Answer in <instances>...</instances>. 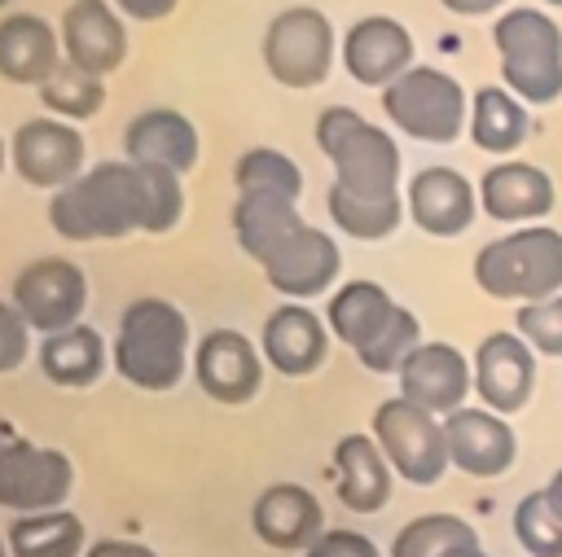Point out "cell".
<instances>
[{
  "mask_svg": "<svg viewBox=\"0 0 562 557\" xmlns=\"http://www.w3.org/2000/svg\"><path fill=\"white\" fill-rule=\"evenodd\" d=\"M184 219L180 175L167 167H145L110 158L88 167L75 184L48 197V224L61 241H123L132 232L162 237Z\"/></svg>",
  "mask_w": 562,
  "mask_h": 557,
  "instance_id": "6da1fadb",
  "label": "cell"
},
{
  "mask_svg": "<svg viewBox=\"0 0 562 557\" xmlns=\"http://www.w3.org/2000/svg\"><path fill=\"white\" fill-rule=\"evenodd\" d=\"M193 329L189 316L162 298V294H140L123 307L114 338H110V364L114 373L149 395L176 390L184 373H193Z\"/></svg>",
  "mask_w": 562,
  "mask_h": 557,
  "instance_id": "7a4b0ae2",
  "label": "cell"
},
{
  "mask_svg": "<svg viewBox=\"0 0 562 557\" xmlns=\"http://www.w3.org/2000/svg\"><path fill=\"white\" fill-rule=\"evenodd\" d=\"M316 149L334 167V189L360 202H391L404 197L400 189V145L386 127L369 123L351 105H325L316 114Z\"/></svg>",
  "mask_w": 562,
  "mask_h": 557,
  "instance_id": "3957f363",
  "label": "cell"
},
{
  "mask_svg": "<svg viewBox=\"0 0 562 557\" xmlns=\"http://www.w3.org/2000/svg\"><path fill=\"white\" fill-rule=\"evenodd\" d=\"M474 285L518 307L562 294V232L553 224H522L483 241L474 254Z\"/></svg>",
  "mask_w": 562,
  "mask_h": 557,
  "instance_id": "277c9868",
  "label": "cell"
},
{
  "mask_svg": "<svg viewBox=\"0 0 562 557\" xmlns=\"http://www.w3.org/2000/svg\"><path fill=\"white\" fill-rule=\"evenodd\" d=\"M492 44L501 61V83L527 105H553L562 96V26L531 9L514 4L496 13Z\"/></svg>",
  "mask_w": 562,
  "mask_h": 557,
  "instance_id": "5b68a950",
  "label": "cell"
},
{
  "mask_svg": "<svg viewBox=\"0 0 562 557\" xmlns=\"http://www.w3.org/2000/svg\"><path fill=\"white\" fill-rule=\"evenodd\" d=\"M382 114L408 140L452 145L470 127V92L439 66H413L382 88Z\"/></svg>",
  "mask_w": 562,
  "mask_h": 557,
  "instance_id": "8992f818",
  "label": "cell"
},
{
  "mask_svg": "<svg viewBox=\"0 0 562 557\" xmlns=\"http://www.w3.org/2000/svg\"><path fill=\"white\" fill-rule=\"evenodd\" d=\"M259 53H263V70L272 75V83L290 92H307L329 79L334 57H338V35H334L329 13H321L316 4H290L268 18Z\"/></svg>",
  "mask_w": 562,
  "mask_h": 557,
  "instance_id": "52a82bcc",
  "label": "cell"
},
{
  "mask_svg": "<svg viewBox=\"0 0 562 557\" xmlns=\"http://www.w3.org/2000/svg\"><path fill=\"white\" fill-rule=\"evenodd\" d=\"M369 434L378 439L382 456L391 461L395 478L413 482V487H435L452 461H448V439H443V417L408 403L404 395L382 399L373 408Z\"/></svg>",
  "mask_w": 562,
  "mask_h": 557,
  "instance_id": "ba28073f",
  "label": "cell"
},
{
  "mask_svg": "<svg viewBox=\"0 0 562 557\" xmlns=\"http://www.w3.org/2000/svg\"><path fill=\"white\" fill-rule=\"evenodd\" d=\"M9 303L22 311V320L31 325V333L48 338V333H61V329L83 325V311H88V276H83V268L75 259L40 254V259H31V263L18 268L13 289H9Z\"/></svg>",
  "mask_w": 562,
  "mask_h": 557,
  "instance_id": "9c48e42d",
  "label": "cell"
},
{
  "mask_svg": "<svg viewBox=\"0 0 562 557\" xmlns=\"http://www.w3.org/2000/svg\"><path fill=\"white\" fill-rule=\"evenodd\" d=\"M75 491V461L61 447H40L31 439H0V509L44 513L61 509Z\"/></svg>",
  "mask_w": 562,
  "mask_h": 557,
  "instance_id": "30bf717a",
  "label": "cell"
},
{
  "mask_svg": "<svg viewBox=\"0 0 562 557\" xmlns=\"http://www.w3.org/2000/svg\"><path fill=\"white\" fill-rule=\"evenodd\" d=\"M9 167L31 189H66L88 171V140L66 118H22L9 136Z\"/></svg>",
  "mask_w": 562,
  "mask_h": 557,
  "instance_id": "8fae6325",
  "label": "cell"
},
{
  "mask_svg": "<svg viewBox=\"0 0 562 557\" xmlns=\"http://www.w3.org/2000/svg\"><path fill=\"white\" fill-rule=\"evenodd\" d=\"M263 368H268V360H263L259 342H250L241 329H228V325L206 329L198 338V346H193V382H198V390L206 399H215V403H228V408L250 403L259 395Z\"/></svg>",
  "mask_w": 562,
  "mask_h": 557,
  "instance_id": "7c38bea8",
  "label": "cell"
},
{
  "mask_svg": "<svg viewBox=\"0 0 562 557\" xmlns=\"http://www.w3.org/2000/svg\"><path fill=\"white\" fill-rule=\"evenodd\" d=\"M263 281L285 298V303H307L316 294H334L338 272H342V250L334 241V232L303 224L294 228L263 263Z\"/></svg>",
  "mask_w": 562,
  "mask_h": 557,
  "instance_id": "4fadbf2b",
  "label": "cell"
},
{
  "mask_svg": "<svg viewBox=\"0 0 562 557\" xmlns=\"http://www.w3.org/2000/svg\"><path fill=\"white\" fill-rule=\"evenodd\" d=\"M417 44H413V31L391 18V13H364L356 18L342 39H338V57H342V70L360 83V88H386L395 83L404 70H413Z\"/></svg>",
  "mask_w": 562,
  "mask_h": 557,
  "instance_id": "5bb4252c",
  "label": "cell"
},
{
  "mask_svg": "<svg viewBox=\"0 0 562 557\" xmlns=\"http://www.w3.org/2000/svg\"><path fill=\"white\" fill-rule=\"evenodd\" d=\"M536 351L514 329H492L474 346V399L501 417H514L527 408L536 390Z\"/></svg>",
  "mask_w": 562,
  "mask_h": 557,
  "instance_id": "9a60e30c",
  "label": "cell"
},
{
  "mask_svg": "<svg viewBox=\"0 0 562 557\" xmlns=\"http://www.w3.org/2000/svg\"><path fill=\"white\" fill-rule=\"evenodd\" d=\"M400 395L435 417H452L457 408H465L470 390H474V364L461 346L452 342H422L395 373Z\"/></svg>",
  "mask_w": 562,
  "mask_h": 557,
  "instance_id": "2e32d148",
  "label": "cell"
},
{
  "mask_svg": "<svg viewBox=\"0 0 562 557\" xmlns=\"http://www.w3.org/2000/svg\"><path fill=\"white\" fill-rule=\"evenodd\" d=\"M404 206L408 219L426 232V237H461L474 215H479V184L470 175H461L457 167H422L413 171V180L404 184Z\"/></svg>",
  "mask_w": 562,
  "mask_h": 557,
  "instance_id": "e0dca14e",
  "label": "cell"
},
{
  "mask_svg": "<svg viewBox=\"0 0 562 557\" xmlns=\"http://www.w3.org/2000/svg\"><path fill=\"white\" fill-rule=\"evenodd\" d=\"M443 439H448L452 469H461L470 478H501L518 461V434H514L509 417H501L483 403H465L452 417H443Z\"/></svg>",
  "mask_w": 562,
  "mask_h": 557,
  "instance_id": "ac0fdd59",
  "label": "cell"
},
{
  "mask_svg": "<svg viewBox=\"0 0 562 557\" xmlns=\"http://www.w3.org/2000/svg\"><path fill=\"white\" fill-rule=\"evenodd\" d=\"M558 206L553 175L527 158H501L479 175V211L496 224H540Z\"/></svg>",
  "mask_w": 562,
  "mask_h": 557,
  "instance_id": "d6986e66",
  "label": "cell"
},
{
  "mask_svg": "<svg viewBox=\"0 0 562 557\" xmlns=\"http://www.w3.org/2000/svg\"><path fill=\"white\" fill-rule=\"evenodd\" d=\"M61 53L88 75H114L127 57V22L110 0H70L57 22Z\"/></svg>",
  "mask_w": 562,
  "mask_h": 557,
  "instance_id": "ffe728a7",
  "label": "cell"
},
{
  "mask_svg": "<svg viewBox=\"0 0 562 557\" xmlns=\"http://www.w3.org/2000/svg\"><path fill=\"white\" fill-rule=\"evenodd\" d=\"M250 531L259 544H268L277 553H307L329 526H325V509L312 487L272 482L250 504Z\"/></svg>",
  "mask_w": 562,
  "mask_h": 557,
  "instance_id": "44dd1931",
  "label": "cell"
},
{
  "mask_svg": "<svg viewBox=\"0 0 562 557\" xmlns=\"http://www.w3.org/2000/svg\"><path fill=\"white\" fill-rule=\"evenodd\" d=\"M329 325L307 303H277L259 329V351L281 377H312L329 355Z\"/></svg>",
  "mask_w": 562,
  "mask_h": 557,
  "instance_id": "7402d4cb",
  "label": "cell"
},
{
  "mask_svg": "<svg viewBox=\"0 0 562 557\" xmlns=\"http://www.w3.org/2000/svg\"><path fill=\"white\" fill-rule=\"evenodd\" d=\"M123 158L145 162V167H167V171L184 175L202 158V136H198L189 114H180L171 105H154V110H140V114L127 118Z\"/></svg>",
  "mask_w": 562,
  "mask_h": 557,
  "instance_id": "603a6c76",
  "label": "cell"
},
{
  "mask_svg": "<svg viewBox=\"0 0 562 557\" xmlns=\"http://www.w3.org/2000/svg\"><path fill=\"white\" fill-rule=\"evenodd\" d=\"M66 61L61 35L40 13H4L0 18V79L40 88Z\"/></svg>",
  "mask_w": 562,
  "mask_h": 557,
  "instance_id": "cb8c5ba5",
  "label": "cell"
},
{
  "mask_svg": "<svg viewBox=\"0 0 562 557\" xmlns=\"http://www.w3.org/2000/svg\"><path fill=\"white\" fill-rule=\"evenodd\" d=\"M395 469L373 434H342L334 443V491L351 513H378L391 500Z\"/></svg>",
  "mask_w": 562,
  "mask_h": 557,
  "instance_id": "d4e9b609",
  "label": "cell"
},
{
  "mask_svg": "<svg viewBox=\"0 0 562 557\" xmlns=\"http://www.w3.org/2000/svg\"><path fill=\"white\" fill-rule=\"evenodd\" d=\"M228 224H233V241L241 246V254L255 259V263H263L294 228H303V215H299V202L285 197V193H272V189H241V193L233 197Z\"/></svg>",
  "mask_w": 562,
  "mask_h": 557,
  "instance_id": "484cf974",
  "label": "cell"
},
{
  "mask_svg": "<svg viewBox=\"0 0 562 557\" xmlns=\"http://www.w3.org/2000/svg\"><path fill=\"white\" fill-rule=\"evenodd\" d=\"M35 364L61 390H88V386H97L105 377V368H114L110 364V346H105L101 329H92V325H75V329L40 338Z\"/></svg>",
  "mask_w": 562,
  "mask_h": 557,
  "instance_id": "4316f807",
  "label": "cell"
},
{
  "mask_svg": "<svg viewBox=\"0 0 562 557\" xmlns=\"http://www.w3.org/2000/svg\"><path fill=\"white\" fill-rule=\"evenodd\" d=\"M400 311V303L386 294V285H378V281H369V276H356V281H342L334 294H329V303H325V325H329V333L356 355V351H364L382 329H386V320Z\"/></svg>",
  "mask_w": 562,
  "mask_h": 557,
  "instance_id": "83f0119b",
  "label": "cell"
},
{
  "mask_svg": "<svg viewBox=\"0 0 562 557\" xmlns=\"http://www.w3.org/2000/svg\"><path fill=\"white\" fill-rule=\"evenodd\" d=\"M465 136L474 140V149L509 158V154H514V149H522V140L531 136L527 101H518L505 83H483V88H474V96H470V127H465Z\"/></svg>",
  "mask_w": 562,
  "mask_h": 557,
  "instance_id": "f1b7e54d",
  "label": "cell"
},
{
  "mask_svg": "<svg viewBox=\"0 0 562 557\" xmlns=\"http://www.w3.org/2000/svg\"><path fill=\"white\" fill-rule=\"evenodd\" d=\"M9 557H83L88 553V526L75 509H44V513H18L9 522Z\"/></svg>",
  "mask_w": 562,
  "mask_h": 557,
  "instance_id": "f546056e",
  "label": "cell"
},
{
  "mask_svg": "<svg viewBox=\"0 0 562 557\" xmlns=\"http://www.w3.org/2000/svg\"><path fill=\"white\" fill-rule=\"evenodd\" d=\"M40 105L53 114V118H66V123H83V118H97L105 110V79L101 75H88L70 61H61L44 83H40Z\"/></svg>",
  "mask_w": 562,
  "mask_h": 557,
  "instance_id": "4dcf8cb0",
  "label": "cell"
},
{
  "mask_svg": "<svg viewBox=\"0 0 562 557\" xmlns=\"http://www.w3.org/2000/svg\"><path fill=\"white\" fill-rule=\"evenodd\" d=\"M514 539L527 557H562V496L549 482L514 504Z\"/></svg>",
  "mask_w": 562,
  "mask_h": 557,
  "instance_id": "1f68e13d",
  "label": "cell"
},
{
  "mask_svg": "<svg viewBox=\"0 0 562 557\" xmlns=\"http://www.w3.org/2000/svg\"><path fill=\"white\" fill-rule=\"evenodd\" d=\"M461 544H479V531L461 513H422L395 531L386 557H443Z\"/></svg>",
  "mask_w": 562,
  "mask_h": 557,
  "instance_id": "d6a6232c",
  "label": "cell"
},
{
  "mask_svg": "<svg viewBox=\"0 0 562 557\" xmlns=\"http://www.w3.org/2000/svg\"><path fill=\"white\" fill-rule=\"evenodd\" d=\"M325 211H329L334 228L347 232L351 241H386V237L404 224V215H408L404 197H391V202H360V197L338 193L334 184H329V193H325Z\"/></svg>",
  "mask_w": 562,
  "mask_h": 557,
  "instance_id": "836d02e7",
  "label": "cell"
},
{
  "mask_svg": "<svg viewBox=\"0 0 562 557\" xmlns=\"http://www.w3.org/2000/svg\"><path fill=\"white\" fill-rule=\"evenodd\" d=\"M233 189H272V193H285V197H303V171L299 162L285 154V149H272V145H250L237 154L233 162Z\"/></svg>",
  "mask_w": 562,
  "mask_h": 557,
  "instance_id": "e575fe53",
  "label": "cell"
},
{
  "mask_svg": "<svg viewBox=\"0 0 562 557\" xmlns=\"http://www.w3.org/2000/svg\"><path fill=\"white\" fill-rule=\"evenodd\" d=\"M426 338H422V320L400 303V311L386 320V329L364 346V351H356V360L369 368V373H400V364L422 346Z\"/></svg>",
  "mask_w": 562,
  "mask_h": 557,
  "instance_id": "d590c367",
  "label": "cell"
},
{
  "mask_svg": "<svg viewBox=\"0 0 562 557\" xmlns=\"http://www.w3.org/2000/svg\"><path fill=\"white\" fill-rule=\"evenodd\" d=\"M514 333L544 360H562V294L522 303L514 311Z\"/></svg>",
  "mask_w": 562,
  "mask_h": 557,
  "instance_id": "8d00e7d4",
  "label": "cell"
},
{
  "mask_svg": "<svg viewBox=\"0 0 562 557\" xmlns=\"http://www.w3.org/2000/svg\"><path fill=\"white\" fill-rule=\"evenodd\" d=\"M26 360H31V325L9 298H0V377L18 373Z\"/></svg>",
  "mask_w": 562,
  "mask_h": 557,
  "instance_id": "74e56055",
  "label": "cell"
},
{
  "mask_svg": "<svg viewBox=\"0 0 562 557\" xmlns=\"http://www.w3.org/2000/svg\"><path fill=\"white\" fill-rule=\"evenodd\" d=\"M303 557H382V548L351 526H329Z\"/></svg>",
  "mask_w": 562,
  "mask_h": 557,
  "instance_id": "f35d334b",
  "label": "cell"
},
{
  "mask_svg": "<svg viewBox=\"0 0 562 557\" xmlns=\"http://www.w3.org/2000/svg\"><path fill=\"white\" fill-rule=\"evenodd\" d=\"M123 18H132V22H162L180 0H110Z\"/></svg>",
  "mask_w": 562,
  "mask_h": 557,
  "instance_id": "ab89813d",
  "label": "cell"
},
{
  "mask_svg": "<svg viewBox=\"0 0 562 557\" xmlns=\"http://www.w3.org/2000/svg\"><path fill=\"white\" fill-rule=\"evenodd\" d=\"M83 557H158V553L140 539H92Z\"/></svg>",
  "mask_w": 562,
  "mask_h": 557,
  "instance_id": "60d3db41",
  "label": "cell"
},
{
  "mask_svg": "<svg viewBox=\"0 0 562 557\" xmlns=\"http://www.w3.org/2000/svg\"><path fill=\"white\" fill-rule=\"evenodd\" d=\"M439 4L457 18H487V13H505L509 0H439Z\"/></svg>",
  "mask_w": 562,
  "mask_h": 557,
  "instance_id": "b9f144b4",
  "label": "cell"
},
{
  "mask_svg": "<svg viewBox=\"0 0 562 557\" xmlns=\"http://www.w3.org/2000/svg\"><path fill=\"white\" fill-rule=\"evenodd\" d=\"M443 557H492L483 544H461V548H452V553H443Z\"/></svg>",
  "mask_w": 562,
  "mask_h": 557,
  "instance_id": "7bdbcfd3",
  "label": "cell"
},
{
  "mask_svg": "<svg viewBox=\"0 0 562 557\" xmlns=\"http://www.w3.org/2000/svg\"><path fill=\"white\" fill-rule=\"evenodd\" d=\"M4 167H9V140L0 136V175H4Z\"/></svg>",
  "mask_w": 562,
  "mask_h": 557,
  "instance_id": "ee69618b",
  "label": "cell"
},
{
  "mask_svg": "<svg viewBox=\"0 0 562 557\" xmlns=\"http://www.w3.org/2000/svg\"><path fill=\"white\" fill-rule=\"evenodd\" d=\"M549 487H553V491H558V496H562V469H558V474H553V478H549Z\"/></svg>",
  "mask_w": 562,
  "mask_h": 557,
  "instance_id": "f6af8a7d",
  "label": "cell"
},
{
  "mask_svg": "<svg viewBox=\"0 0 562 557\" xmlns=\"http://www.w3.org/2000/svg\"><path fill=\"white\" fill-rule=\"evenodd\" d=\"M0 557H9V535L0 531Z\"/></svg>",
  "mask_w": 562,
  "mask_h": 557,
  "instance_id": "bcb514c9",
  "label": "cell"
},
{
  "mask_svg": "<svg viewBox=\"0 0 562 557\" xmlns=\"http://www.w3.org/2000/svg\"><path fill=\"white\" fill-rule=\"evenodd\" d=\"M544 4H553V9H562V0H544Z\"/></svg>",
  "mask_w": 562,
  "mask_h": 557,
  "instance_id": "7dc6e473",
  "label": "cell"
},
{
  "mask_svg": "<svg viewBox=\"0 0 562 557\" xmlns=\"http://www.w3.org/2000/svg\"><path fill=\"white\" fill-rule=\"evenodd\" d=\"M9 4H13V0H0V9H9Z\"/></svg>",
  "mask_w": 562,
  "mask_h": 557,
  "instance_id": "c3c4849f",
  "label": "cell"
}]
</instances>
